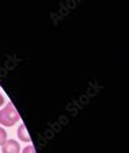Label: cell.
Here are the masks:
<instances>
[{"instance_id":"277c9868","label":"cell","mask_w":129,"mask_h":153,"mask_svg":"<svg viewBox=\"0 0 129 153\" xmlns=\"http://www.w3.org/2000/svg\"><path fill=\"white\" fill-rule=\"evenodd\" d=\"M6 141H7V131L4 127L0 126V146H2Z\"/></svg>"},{"instance_id":"5b68a950","label":"cell","mask_w":129,"mask_h":153,"mask_svg":"<svg viewBox=\"0 0 129 153\" xmlns=\"http://www.w3.org/2000/svg\"><path fill=\"white\" fill-rule=\"evenodd\" d=\"M22 153H37V152H35V148L33 146V145H27V146L22 150Z\"/></svg>"},{"instance_id":"8992f818","label":"cell","mask_w":129,"mask_h":153,"mask_svg":"<svg viewBox=\"0 0 129 153\" xmlns=\"http://www.w3.org/2000/svg\"><path fill=\"white\" fill-rule=\"evenodd\" d=\"M4 102H6V99H4V96H3V94H0V107L4 104Z\"/></svg>"},{"instance_id":"6da1fadb","label":"cell","mask_w":129,"mask_h":153,"mask_svg":"<svg viewBox=\"0 0 129 153\" xmlns=\"http://www.w3.org/2000/svg\"><path fill=\"white\" fill-rule=\"evenodd\" d=\"M19 121H20V115L18 113L16 107L14 106V103L8 102L0 110V125H2V127H11Z\"/></svg>"},{"instance_id":"7a4b0ae2","label":"cell","mask_w":129,"mask_h":153,"mask_svg":"<svg viewBox=\"0 0 129 153\" xmlns=\"http://www.w3.org/2000/svg\"><path fill=\"white\" fill-rule=\"evenodd\" d=\"M2 153H20V145L15 140H8L2 145Z\"/></svg>"},{"instance_id":"3957f363","label":"cell","mask_w":129,"mask_h":153,"mask_svg":"<svg viewBox=\"0 0 129 153\" xmlns=\"http://www.w3.org/2000/svg\"><path fill=\"white\" fill-rule=\"evenodd\" d=\"M18 137H19V140L23 142L32 141V138H30V136H29V131H27V127L25 126V123H22L19 127H18Z\"/></svg>"}]
</instances>
